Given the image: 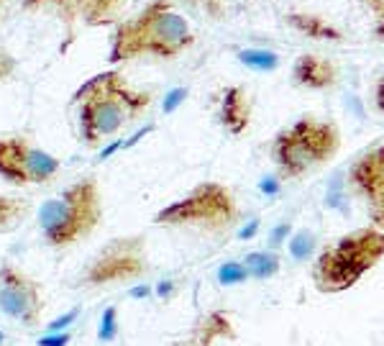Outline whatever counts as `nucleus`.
Listing matches in <instances>:
<instances>
[{
	"mask_svg": "<svg viewBox=\"0 0 384 346\" xmlns=\"http://www.w3.org/2000/svg\"><path fill=\"white\" fill-rule=\"evenodd\" d=\"M118 149H123V139H118V141H113L111 146H105V149L100 151V154H97V162H103V159H111Z\"/></svg>",
	"mask_w": 384,
	"mask_h": 346,
	"instance_id": "33",
	"label": "nucleus"
},
{
	"mask_svg": "<svg viewBox=\"0 0 384 346\" xmlns=\"http://www.w3.org/2000/svg\"><path fill=\"white\" fill-rule=\"evenodd\" d=\"M384 259V231L364 226L343 233L338 241L325 247L313 262L310 279L323 295H338L356 287L366 272Z\"/></svg>",
	"mask_w": 384,
	"mask_h": 346,
	"instance_id": "3",
	"label": "nucleus"
},
{
	"mask_svg": "<svg viewBox=\"0 0 384 346\" xmlns=\"http://www.w3.org/2000/svg\"><path fill=\"white\" fill-rule=\"evenodd\" d=\"M154 95L149 90H136L126 83L118 69H108L90 77L72 95L80 116V136L88 146H97L118 131L139 120L151 106Z\"/></svg>",
	"mask_w": 384,
	"mask_h": 346,
	"instance_id": "1",
	"label": "nucleus"
},
{
	"mask_svg": "<svg viewBox=\"0 0 384 346\" xmlns=\"http://www.w3.org/2000/svg\"><path fill=\"white\" fill-rule=\"evenodd\" d=\"M236 57L241 64H246L249 69H256V72H274L282 62L280 54L272 52V49H238Z\"/></svg>",
	"mask_w": 384,
	"mask_h": 346,
	"instance_id": "17",
	"label": "nucleus"
},
{
	"mask_svg": "<svg viewBox=\"0 0 384 346\" xmlns=\"http://www.w3.org/2000/svg\"><path fill=\"white\" fill-rule=\"evenodd\" d=\"M374 18V39L384 41V0H359Z\"/></svg>",
	"mask_w": 384,
	"mask_h": 346,
	"instance_id": "23",
	"label": "nucleus"
},
{
	"mask_svg": "<svg viewBox=\"0 0 384 346\" xmlns=\"http://www.w3.org/2000/svg\"><path fill=\"white\" fill-rule=\"evenodd\" d=\"M174 290H177V287H174V279H162V282L154 287V293L159 295L162 300H170L172 295H174Z\"/></svg>",
	"mask_w": 384,
	"mask_h": 346,
	"instance_id": "32",
	"label": "nucleus"
},
{
	"mask_svg": "<svg viewBox=\"0 0 384 346\" xmlns=\"http://www.w3.org/2000/svg\"><path fill=\"white\" fill-rule=\"evenodd\" d=\"M315 247H318V236L310 228H300L287 239V251L295 262H308L315 254Z\"/></svg>",
	"mask_w": 384,
	"mask_h": 346,
	"instance_id": "19",
	"label": "nucleus"
},
{
	"mask_svg": "<svg viewBox=\"0 0 384 346\" xmlns=\"http://www.w3.org/2000/svg\"><path fill=\"white\" fill-rule=\"evenodd\" d=\"M221 339H236V331H233V324H231V316L223 313V310H210L200 318L195 328H192L190 339L185 341V346H213L215 341Z\"/></svg>",
	"mask_w": 384,
	"mask_h": 346,
	"instance_id": "13",
	"label": "nucleus"
},
{
	"mask_svg": "<svg viewBox=\"0 0 384 346\" xmlns=\"http://www.w3.org/2000/svg\"><path fill=\"white\" fill-rule=\"evenodd\" d=\"M221 123L233 136H241L252 126V98L244 88H228L221 100Z\"/></svg>",
	"mask_w": 384,
	"mask_h": 346,
	"instance_id": "12",
	"label": "nucleus"
},
{
	"mask_svg": "<svg viewBox=\"0 0 384 346\" xmlns=\"http://www.w3.org/2000/svg\"><path fill=\"white\" fill-rule=\"evenodd\" d=\"M374 103H377V108L384 113V72H382V77H379L377 90H374Z\"/></svg>",
	"mask_w": 384,
	"mask_h": 346,
	"instance_id": "34",
	"label": "nucleus"
},
{
	"mask_svg": "<svg viewBox=\"0 0 384 346\" xmlns=\"http://www.w3.org/2000/svg\"><path fill=\"white\" fill-rule=\"evenodd\" d=\"M287 23L295 31L305 34L308 39L315 41H343V31L338 26H333L328 18L320 13H310V11H292L287 13Z\"/></svg>",
	"mask_w": 384,
	"mask_h": 346,
	"instance_id": "14",
	"label": "nucleus"
},
{
	"mask_svg": "<svg viewBox=\"0 0 384 346\" xmlns=\"http://www.w3.org/2000/svg\"><path fill=\"white\" fill-rule=\"evenodd\" d=\"M0 310L29 328H36L44 313L41 285L11 262L0 264Z\"/></svg>",
	"mask_w": 384,
	"mask_h": 346,
	"instance_id": "9",
	"label": "nucleus"
},
{
	"mask_svg": "<svg viewBox=\"0 0 384 346\" xmlns=\"http://www.w3.org/2000/svg\"><path fill=\"white\" fill-rule=\"evenodd\" d=\"M69 3L74 15H82V21L90 26H100V23H111L126 0H69Z\"/></svg>",
	"mask_w": 384,
	"mask_h": 346,
	"instance_id": "15",
	"label": "nucleus"
},
{
	"mask_svg": "<svg viewBox=\"0 0 384 346\" xmlns=\"http://www.w3.org/2000/svg\"><path fill=\"white\" fill-rule=\"evenodd\" d=\"M259 190H261L266 198L280 195V190H282L280 174H266V177H261V180H259Z\"/></svg>",
	"mask_w": 384,
	"mask_h": 346,
	"instance_id": "28",
	"label": "nucleus"
},
{
	"mask_svg": "<svg viewBox=\"0 0 384 346\" xmlns=\"http://www.w3.org/2000/svg\"><path fill=\"white\" fill-rule=\"evenodd\" d=\"M241 221V208L236 195L223 182H200L174 203L164 205L154 216L156 226L190 228V231L221 236Z\"/></svg>",
	"mask_w": 384,
	"mask_h": 346,
	"instance_id": "6",
	"label": "nucleus"
},
{
	"mask_svg": "<svg viewBox=\"0 0 384 346\" xmlns=\"http://www.w3.org/2000/svg\"><path fill=\"white\" fill-rule=\"evenodd\" d=\"M39 228L49 247L67 249L88 239L103 221V195L95 177H82L39 208Z\"/></svg>",
	"mask_w": 384,
	"mask_h": 346,
	"instance_id": "4",
	"label": "nucleus"
},
{
	"mask_svg": "<svg viewBox=\"0 0 384 346\" xmlns=\"http://www.w3.org/2000/svg\"><path fill=\"white\" fill-rule=\"evenodd\" d=\"M29 213V203L21 200V198H8L0 195V233L3 231H13Z\"/></svg>",
	"mask_w": 384,
	"mask_h": 346,
	"instance_id": "18",
	"label": "nucleus"
},
{
	"mask_svg": "<svg viewBox=\"0 0 384 346\" xmlns=\"http://www.w3.org/2000/svg\"><path fill=\"white\" fill-rule=\"evenodd\" d=\"M151 293H154V287L151 285H139L136 290H131V298H149Z\"/></svg>",
	"mask_w": 384,
	"mask_h": 346,
	"instance_id": "35",
	"label": "nucleus"
},
{
	"mask_svg": "<svg viewBox=\"0 0 384 346\" xmlns=\"http://www.w3.org/2000/svg\"><path fill=\"white\" fill-rule=\"evenodd\" d=\"M259 228H261V221H259V219H252L244 228H241V231H238V239H241V241H252L254 236L259 233Z\"/></svg>",
	"mask_w": 384,
	"mask_h": 346,
	"instance_id": "31",
	"label": "nucleus"
},
{
	"mask_svg": "<svg viewBox=\"0 0 384 346\" xmlns=\"http://www.w3.org/2000/svg\"><path fill=\"white\" fill-rule=\"evenodd\" d=\"M69 341H72V333L62 331V333H46V336H41L36 344L39 346H67Z\"/></svg>",
	"mask_w": 384,
	"mask_h": 346,
	"instance_id": "29",
	"label": "nucleus"
},
{
	"mask_svg": "<svg viewBox=\"0 0 384 346\" xmlns=\"http://www.w3.org/2000/svg\"><path fill=\"white\" fill-rule=\"evenodd\" d=\"M23 6L29 8V11H36L41 6H54L60 13H64L67 21H72L74 18V11H72V3L69 0H23Z\"/></svg>",
	"mask_w": 384,
	"mask_h": 346,
	"instance_id": "24",
	"label": "nucleus"
},
{
	"mask_svg": "<svg viewBox=\"0 0 384 346\" xmlns=\"http://www.w3.org/2000/svg\"><path fill=\"white\" fill-rule=\"evenodd\" d=\"M77 316H80V308H72L69 313H64V316H57L54 321L46 324V333H62L64 328H69V326L77 321Z\"/></svg>",
	"mask_w": 384,
	"mask_h": 346,
	"instance_id": "27",
	"label": "nucleus"
},
{
	"mask_svg": "<svg viewBox=\"0 0 384 346\" xmlns=\"http://www.w3.org/2000/svg\"><path fill=\"white\" fill-rule=\"evenodd\" d=\"M149 267V251H146V236L144 233H128L118 236L105 244L92 262L85 267L80 275V285L85 287H116L128 285L141 279Z\"/></svg>",
	"mask_w": 384,
	"mask_h": 346,
	"instance_id": "7",
	"label": "nucleus"
},
{
	"mask_svg": "<svg viewBox=\"0 0 384 346\" xmlns=\"http://www.w3.org/2000/svg\"><path fill=\"white\" fill-rule=\"evenodd\" d=\"M3 3H6V0H0V11H3Z\"/></svg>",
	"mask_w": 384,
	"mask_h": 346,
	"instance_id": "37",
	"label": "nucleus"
},
{
	"mask_svg": "<svg viewBox=\"0 0 384 346\" xmlns=\"http://www.w3.org/2000/svg\"><path fill=\"white\" fill-rule=\"evenodd\" d=\"M187 95H190V90H187V88H172V90L164 95L162 111H164V113H174V111H177V108L187 100Z\"/></svg>",
	"mask_w": 384,
	"mask_h": 346,
	"instance_id": "26",
	"label": "nucleus"
},
{
	"mask_svg": "<svg viewBox=\"0 0 384 346\" xmlns=\"http://www.w3.org/2000/svg\"><path fill=\"white\" fill-rule=\"evenodd\" d=\"M3 341H6V333L0 331V346H3Z\"/></svg>",
	"mask_w": 384,
	"mask_h": 346,
	"instance_id": "36",
	"label": "nucleus"
},
{
	"mask_svg": "<svg viewBox=\"0 0 384 346\" xmlns=\"http://www.w3.org/2000/svg\"><path fill=\"white\" fill-rule=\"evenodd\" d=\"M62 162L21 136H0V177L11 185H44L60 172Z\"/></svg>",
	"mask_w": 384,
	"mask_h": 346,
	"instance_id": "8",
	"label": "nucleus"
},
{
	"mask_svg": "<svg viewBox=\"0 0 384 346\" xmlns=\"http://www.w3.org/2000/svg\"><path fill=\"white\" fill-rule=\"evenodd\" d=\"M13 72H15V60L6 52V49H0V83H6Z\"/></svg>",
	"mask_w": 384,
	"mask_h": 346,
	"instance_id": "30",
	"label": "nucleus"
},
{
	"mask_svg": "<svg viewBox=\"0 0 384 346\" xmlns=\"http://www.w3.org/2000/svg\"><path fill=\"white\" fill-rule=\"evenodd\" d=\"M341 128L333 120L303 116L272 139V159L280 180H300L336 159L341 151Z\"/></svg>",
	"mask_w": 384,
	"mask_h": 346,
	"instance_id": "5",
	"label": "nucleus"
},
{
	"mask_svg": "<svg viewBox=\"0 0 384 346\" xmlns=\"http://www.w3.org/2000/svg\"><path fill=\"white\" fill-rule=\"evenodd\" d=\"M289 236H292V223H289V221H282V223H277V226L269 231V239H266V244H269V249H272V251H277L282 244H287Z\"/></svg>",
	"mask_w": 384,
	"mask_h": 346,
	"instance_id": "25",
	"label": "nucleus"
},
{
	"mask_svg": "<svg viewBox=\"0 0 384 346\" xmlns=\"http://www.w3.org/2000/svg\"><path fill=\"white\" fill-rule=\"evenodd\" d=\"M244 267L246 272H249V277L264 282V279H272L274 275L282 270V259L272 249H256V251H249V254H246Z\"/></svg>",
	"mask_w": 384,
	"mask_h": 346,
	"instance_id": "16",
	"label": "nucleus"
},
{
	"mask_svg": "<svg viewBox=\"0 0 384 346\" xmlns=\"http://www.w3.org/2000/svg\"><path fill=\"white\" fill-rule=\"evenodd\" d=\"M325 205H328V208H333V211H346V205H348L346 172H336V174H333L331 185H328V193H325Z\"/></svg>",
	"mask_w": 384,
	"mask_h": 346,
	"instance_id": "20",
	"label": "nucleus"
},
{
	"mask_svg": "<svg viewBox=\"0 0 384 346\" xmlns=\"http://www.w3.org/2000/svg\"><path fill=\"white\" fill-rule=\"evenodd\" d=\"M195 44V31L170 0H151L139 13L118 23L111 39V64L133 62L141 57L174 60Z\"/></svg>",
	"mask_w": 384,
	"mask_h": 346,
	"instance_id": "2",
	"label": "nucleus"
},
{
	"mask_svg": "<svg viewBox=\"0 0 384 346\" xmlns=\"http://www.w3.org/2000/svg\"><path fill=\"white\" fill-rule=\"evenodd\" d=\"M338 64L320 54H300L292 64V83L305 90H331L338 85Z\"/></svg>",
	"mask_w": 384,
	"mask_h": 346,
	"instance_id": "11",
	"label": "nucleus"
},
{
	"mask_svg": "<svg viewBox=\"0 0 384 346\" xmlns=\"http://www.w3.org/2000/svg\"><path fill=\"white\" fill-rule=\"evenodd\" d=\"M215 279H218V285L221 287H236V285H244L249 277V272H246L244 262H223L215 272Z\"/></svg>",
	"mask_w": 384,
	"mask_h": 346,
	"instance_id": "21",
	"label": "nucleus"
},
{
	"mask_svg": "<svg viewBox=\"0 0 384 346\" xmlns=\"http://www.w3.org/2000/svg\"><path fill=\"white\" fill-rule=\"evenodd\" d=\"M118 336V308L116 305H108L103 310V318H100V328H97V341L103 344H111L113 339Z\"/></svg>",
	"mask_w": 384,
	"mask_h": 346,
	"instance_id": "22",
	"label": "nucleus"
},
{
	"mask_svg": "<svg viewBox=\"0 0 384 346\" xmlns=\"http://www.w3.org/2000/svg\"><path fill=\"white\" fill-rule=\"evenodd\" d=\"M346 185L364 203L371 226L384 231V144L364 149L351 162L346 172Z\"/></svg>",
	"mask_w": 384,
	"mask_h": 346,
	"instance_id": "10",
	"label": "nucleus"
}]
</instances>
